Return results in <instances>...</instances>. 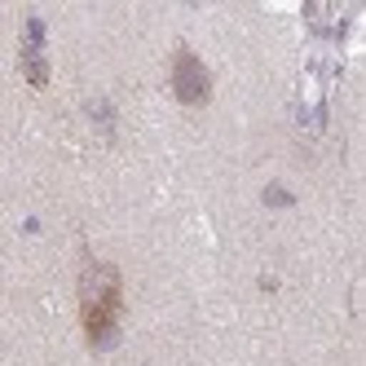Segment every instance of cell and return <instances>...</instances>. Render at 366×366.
<instances>
[{"instance_id": "1", "label": "cell", "mask_w": 366, "mask_h": 366, "mask_svg": "<svg viewBox=\"0 0 366 366\" xmlns=\"http://www.w3.org/2000/svg\"><path fill=\"white\" fill-rule=\"evenodd\" d=\"M177 93H181V97H194V102L207 93L203 71H199V62H194V58H181V62H177Z\"/></svg>"}]
</instances>
